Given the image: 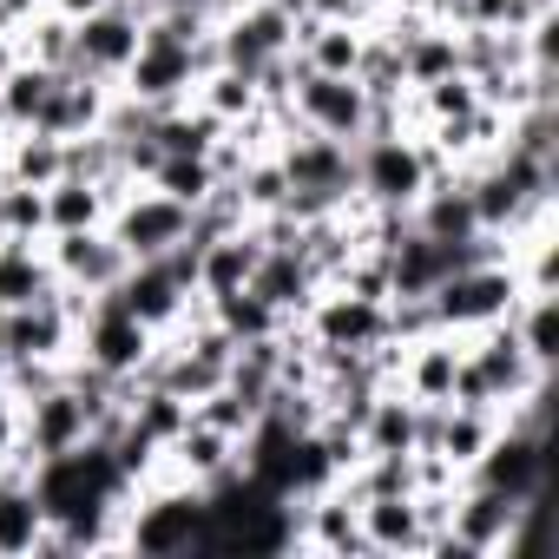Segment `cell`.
I'll list each match as a JSON object with an SVG mask.
<instances>
[{"label":"cell","instance_id":"cell-1","mask_svg":"<svg viewBox=\"0 0 559 559\" xmlns=\"http://www.w3.org/2000/svg\"><path fill=\"white\" fill-rule=\"evenodd\" d=\"M27 474H34L40 513H47L53 526H67V520H112V513L126 507V493H132L119 454H112L106 441H93V435H86L80 448H67V454L27 461Z\"/></svg>","mask_w":559,"mask_h":559},{"label":"cell","instance_id":"cell-2","mask_svg":"<svg viewBox=\"0 0 559 559\" xmlns=\"http://www.w3.org/2000/svg\"><path fill=\"white\" fill-rule=\"evenodd\" d=\"M356 165V204L376 211H415V198L441 178V158L421 132H362L349 145Z\"/></svg>","mask_w":559,"mask_h":559},{"label":"cell","instance_id":"cell-3","mask_svg":"<svg viewBox=\"0 0 559 559\" xmlns=\"http://www.w3.org/2000/svg\"><path fill=\"white\" fill-rule=\"evenodd\" d=\"M520 270L513 257H487V263H467V270H448L441 284H435V323L454 330V336H474L487 323H507V310L520 304Z\"/></svg>","mask_w":559,"mask_h":559},{"label":"cell","instance_id":"cell-4","mask_svg":"<svg viewBox=\"0 0 559 559\" xmlns=\"http://www.w3.org/2000/svg\"><path fill=\"white\" fill-rule=\"evenodd\" d=\"M204 67H217V60H211V40H204V47H191V40L165 34L158 21H145L139 53H132V67L119 73V93L158 112V106L191 99V86H198V73H204Z\"/></svg>","mask_w":559,"mask_h":559},{"label":"cell","instance_id":"cell-5","mask_svg":"<svg viewBox=\"0 0 559 559\" xmlns=\"http://www.w3.org/2000/svg\"><path fill=\"white\" fill-rule=\"evenodd\" d=\"M152 349H158V330L139 323L112 290L80 304V343H73V362H86V369H99V376H112V382H132V376L152 362Z\"/></svg>","mask_w":559,"mask_h":559},{"label":"cell","instance_id":"cell-6","mask_svg":"<svg viewBox=\"0 0 559 559\" xmlns=\"http://www.w3.org/2000/svg\"><path fill=\"white\" fill-rule=\"evenodd\" d=\"M369 112H376V99H369V86H362V80H349V73H310V67H304L276 119L356 145V139L369 132Z\"/></svg>","mask_w":559,"mask_h":559},{"label":"cell","instance_id":"cell-7","mask_svg":"<svg viewBox=\"0 0 559 559\" xmlns=\"http://www.w3.org/2000/svg\"><path fill=\"white\" fill-rule=\"evenodd\" d=\"M546 435H552V428H539V421L500 415L493 441L480 448V461H474L461 480L493 487V493H507V500H546Z\"/></svg>","mask_w":559,"mask_h":559},{"label":"cell","instance_id":"cell-8","mask_svg":"<svg viewBox=\"0 0 559 559\" xmlns=\"http://www.w3.org/2000/svg\"><path fill=\"white\" fill-rule=\"evenodd\" d=\"M106 230L119 237V250L132 263L139 257H165V250H178L191 237V204H178V198H165L152 185H126L119 204H112V217H106Z\"/></svg>","mask_w":559,"mask_h":559},{"label":"cell","instance_id":"cell-9","mask_svg":"<svg viewBox=\"0 0 559 559\" xmlns=\"http://www.w3.org/2000/svg\"><path fill=\"white\" fill-rule=\"evenodd\" d=\"M297 330L317 349H382L389 343V310L376 297H356L343 284H323L310 297V310L297 317Z\"/></svg>","mask_w":559,"mask_h":559},{"label":"cell","instance_id":"cell-10","mask_svg":"<svg viewBox=\"0 0 559 559\" xmlns=\"http://www.w3.org/2000/svg\"><path fill=\"white\" fill-rule=\"evenodd\" d=\"M139 34H145V14H132L126 0H106L99 14L73 21V60H67V73H93V80L119 86V73L139 53Z\"/></svg>","mask_w":559,"mask_h":559},{"label":"cell","instance_id":"cell-11","mask_svg":"<svg viewBox=\"0 0 559 559\" xmlns=\"http://www.w3.org/2000/svg\"><path fill=\"white\" fill-rule=\"evenodd\" d=\"M47 263H53V276L73 290V297H106L119 276H126V250H119V237L99 224V230H53L47 237Z\"/></svg>","mask_w":559,"mask_h":559},{"label":"cell","instance_id":"cell-12","mask_svg":"<svg viewBox=\"0 0 559 559\" xmlns=\"http://www.w3.org/2000/svg\"><path fill=\"white\" fill-rule=\"evenodd\" d=\"M86 435H93V421H86V395H80L67 376L21 402V454H27V461L67 454V448H80Z\"/></svg>","mask_w":559,"mask_h":559},{"label":"cell","instance_id":"cell-13","mask_svg":"<svg viewBox=\"0 0 559 559\" xmlns=\"http://www.w3.org/2000/svg\"><path fill=\"white\" fill-rule=\"evenodd\" d=\"M356 513H362L369 559H428L435 520H428L421 493H376V500H356Z\"/></svg>","mask_w":559,"mask_h":559},{"label":"cell","instance_id":"cell-14","mask_svg":"<svg viewBox=\"0 0 559 559\" xmlns=\"http://www.w3.org/2000/svg\"><path fill=\"white\" fill-rule=\"evenodd\" d=\"M250 290L284 317V323H297L304 310H310V297L323 290V276H317V263L297 250V243H263V257H257V270H250Z\"/></svg>","mask_w":559,"mask_h":559},{"label":"cell","instance_id":"cell-15","mask_svg":"<svg viewBox=\"0 0 559 559\" xmlns=\"http://www.w3.org/2000/svg\"><path fill=\"white\" fill-rule=\"evenodd\" d=\"M40 539H47V513L34 474L27 461H8L0 467V559H40Z\"/></svg>","mask_w":559,"mask_h":559},{"label":"cell","instance_id":"cell-16","mask_svg":"<svg viewBox=\"0 0 559 559\" xmlns=\"http://www.w3.org/2000/svg\"><path fill=\"white\" fill-rule=\"evenodd\" d=\"M257 257H263L257 224H237V230H224V237H204V243H198V304H204V297H224V290H243L250 270H257Z\"/></svg>","mask_w":559,"mask_h":559},{"label":"cell","instance_id":"cell-17","mask_svg":"<svg viewBox=\"0 0 559 559\" xmlns=\"http://www.w3.org/2000/svg\"><path fill=\"white\" fill-rule=\"evenodd\" d=\"M382 263H389V297H435V284L454 270V250L408 224L395 243H382Z\"/></svg>","mask_w":559,"mask_h":559},{"label":"cell","instance_id":"cell-18","mask_svg":"<svg viewBox=\"0 0 559 559\" xmlns=\"http://www.w3.org/2000/svg\"><path fill=\"white\" fill-rule=\"evenodd\" d=\"M362 47H369V27H356V21H323V14H297V47H290V53H297L310 73H349V80H356Z\"/></svg>","mask_w":559,"mask_h":559},{"label":"cell","instance_id":"cell-19","mask_svg":"<svg viewBox=\"0 0 559 559\" xmlns=\"http://www.w3.org/2000/svg\"><path fill=\"white\" fill-rule=\"evenodd\" d=\"M106 99H112V80H93V73H60L47 112L34 132H53V139H80V132H99L106 119Z\"/></svg>","mask_w":559,"mask_h":559},{"label":"cell","instance_id":"cell-20","mask_svg":"<svg viewBox=\"0 0 559 559\" xmlns=\"http://www.w3.org/2000/svg\"><path fill=\"white\" fill-rule=\"evenodd\" d=\"M356 441H362V454H415L421 448V402H408L395 382H382Z\"/></svg>","mask_w":559,"mask_h":559},{"label":"cell","instance_id":"cell-21","mask_svg":"<svg viewBox=\"0 0 559 559\" xmlns=\"http://www.w3.org/2000/svg\"><path fill=\"white\" fill-rule=\"evenodd\" d=\"M60 290V276L47 263V237H8L0 243V310H21Z\"/></svg>","mask_w":559,"mask_h":559},{"label":"cell","instance_id":"cell-22","mask_svg":"<svg viewBox=\"0 0 559 559\" xmlns=\"http://www.w3.org/2000/svg\"><path fill=\"white\" fill-rule=\"evenodd\" d=\"M112 204H119L112 185H93V178L60 171V178L47 185V237H53V230H99V224L112 217Z\"/></svg>","mask_w":559,"mask_h":559},{"label":"cell","instance_id":"cell-23","mask_svg":"<svg viewBox=\"0 0 559 559\" xmlns=\"http://www.w3.org/2000/svg\"><path fill=\"white\" fill-rule=\"evenodd\" d=\"M395 47H402L408 93H415V86H435V80H448V73H461V34L441 27V21H415Z\"/></svg>","mask_w":559,"mask_h":559},{"label":"cell","instance_id":"cell-24","mask_svg":"<svg viewBox=\"0 0 559 559\" xmlns=\"http://www.w3.org/2000/svg\"><path fill=\"white\" fill-rule=\"evenodd\" d=\"M191 106H204L217 126H243V119L270 112V106H263V93H257V80H250V73H237V67H204V73H198V86H191Z\"/></svg>","mask_w":559,"mask_h":559},{"label":"cell","instance_id":"cell-25","mask_svg":"<svg viewBox=\"0 0 559 559\" xmlns=\"http://www.w3.org/2000/svg\"><path fill=\"white\" fill-rule=\"evenodd\" d=\"M67 171V139L53 132H8L0 139V178H21V185H53Z\"/></svg>","mask_w":559,"mask_h":559},{"label":"cell","instance_id":"cell-26","mask_svg":"<svg viewBox=\"0 0 559 559\" xmlns=\"http://www.w3.org/2000/svg\"><path fill=\"white\" fill-rule=\"evenodd\" d=\"M53 86H60V73H53V67H34V60H21L8 80H0V126H8V132H27V126H40V112H47Z\"/></svg>","mask_w":559,"mask_h":559},{"label":"cell","instance_id":"cell-27","mask_svg":"<svg viewBox=\"0 0 559 559\" xmlns=\"http://www.w3.org/2000/svg\"><path fill=\"white\" fill-rule=\"evenodd\" d=\"M145 185L198 211V204H204V198L217 191V165H211V152H165V158H158V165L145 171Z\"/></svg>","mask_w":559,"mask_h":559},{"label":"cell","instance_id":"cell-28","mask_svg":"<svg viewBox=\"0 0 559 559\" xmlns=\"http://www.w3.org/2000/svg\"><path fill=\"white\" fill-rule=\"evenodd\" d=\"M507 330L533 362H552V290H520V304L507 310Z\"/></svg>","mask_w":559,"mask_h":559},{"label":"cell","instance_id":"cell-29","mask_svg":"<svg viewBox=\"0 0 559 559\" xmlns=\"http://www.w3.org/2000/svg\"><path fill=\"white\" fill-rule=\"evenodd\" d=\"M0 230L8 237H47V185L0 178Z\"/></svg>","mask_w":559,"mask_h":559},{"label":"cell","instance_id":"cell-30","mask_svg":"<svg viewBox=\"0 0 559 559\" xmlns=\"http://www.w3.org/2000/svg\"><path fill=\"white\" fill-rule=\"evenodd\" d=\"M533 14H546V8H533V0H467L454 27H480V34H520Z\"/></svg>","mask_w":559,"mask_h":559},{"label":"cell","instance_id":"cell-31","mask_svg":"<svg viewBox=\"0 0 559 559\" xmlns=\"http://www.w3.org/2000/svg\"><path fill=\"white\" fill-rule=\"evenodd\" d=\"M8 461H27V454H21V402L0 389V467Z\"/></svg>","mask_w":559,"mask_h":559},{"label":"cell","instance_id":"cell-32","mask_svg":"<svg viewBox=\"0 0 559 559\" xmlns=\"http://www.w3.org/2000/svg\"><path fill=\"white\" fill-rule=\"evenodd\" d=\"M47 14H60V21H86V14H99L106 0H40Z\"/></svg>","mask_w":559,"mask_h":559},{"label":"cell","instance_id":"cell-33","mask_svg":"<svg viewBox=\"0 0 559 559\" xmlns=\"http://www.w3.org/2000/svg\"><path fill=\"white\" fill-rule=\"evenodd\" d=\"M461 8H467V0H421V14H428V21H441V27H454V21H461Z\"/></svg>","mask_w":559,"mask_h":559},{"label":"cell","instance_id":"cell-34","mask_svg":"<svg viewBox=\"0 0 559 559\" xmlns=\"http://www.w3.org/2000/svg\"><path fill=\"white\" fill-rule=\"evenodd\" d=\"M0 139H8V126H0Z\"/></svg>","mask_w":559,"mask_h":559}]
</instances>
